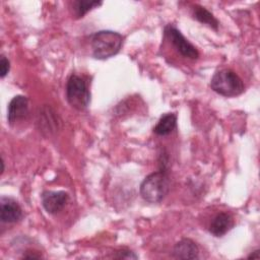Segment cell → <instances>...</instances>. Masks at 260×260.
<instances>
[{"instance_id": "14", "label": "cell", "mask_w": 260, "mask_h": 260, "mask_svg": "<svg viewBox=\"0 0 260 260\" xmlns=\"http://www.w3.org/2000/svg\"><path fill=\"white\" fill-rule=\"evenodd\" d=\"M102 5V2L89 0H76L73 2V10L77 18L83 17L89 10Z\"/></svg>"}, {"instance_id": "3", "label": "cell", "mask_w": 260, "mask_h": 260, "mask_svg": "<svg viewBox=\"0 0 260 260\" xmlns=\"http://www.w3.org/2000/svg\"><path fill=\"white\" fill-rule=\"evenodd\" d=\"M210 86L215 92L223 96H236L245 90L243 80L231 69H221L215 72L211 78Z\"/></svg>"}, {"instance_id": "9", "label": "cell", "mask_w": 260, "mask_h": 260, "mask_svg": "<svg viewBox=\"0 0 260 260\" xmlns=\"http://www.w3.org/2000/svg\"><path fill=\"white\" fill-rule=\"evenodd\" d=\"M173 256L177 259H197L199 248L191 239L180 240L173 249Z\"/></svg>"}, {"instance_id": "4", "label": "cell", "mask_w": 260, "mask_h": 260, "mask_svg": "<svg viewBox=\"0 0 260 260\" xmlns=\"http://www.w3.org/2000/svg\"><path fill=\"white\" fill-rule=\"evenodd\" d=\"M66 98L71 107L78 111L85 110L90 104V91L85 81L78 75L72 74L66 84Z\"/></svg>"}, {"instance_id": "7", "label": "cell", "mask_w": 260, "mask_h": 260, "mask_svg": "<svg viewBox=\"0 0 260 260\" xmlns=\"http://www.w3.org/2000/svg\"><path fill=\"white\" fill-rule=\"evenodd\" d=\"M22 217V209L17 201L9 197H1L0 219L5 223H13Z\"/></svg>"}, {"instance_id": "2", "label": "cell", "mask_w": 260, "mask_h": 260, "mask_svg": "<svg viewBox=\"0 0 260 260\" xmlns=\"http://www.w3.org/2000/svg\"><path fill=\"white\" fill-rule=\"evenodd\" d=\"M170 178L167 171H157L149 174L140 185L141 197L150 203L160 202L169 193Z\"/></svg>"}, {"instance_id": "15", "label": "cell", "mask_w": 260, "mask_h": 260, "mask_svg": "<svg viewBox=\"0 0 260 260\" xmlns=\"http://www.w3.org/2000/svg\"><path fill=\"white\" fill-rule=\"evenodd\" d=\"M9 70H10L9 60L4 55H1V57H0V76H1V78H4L7 75V73L9 72Z\"/></svg>"}, {"instance_id": "12", "label": "cell", "mask_w": 260, "mask_h": 260, "mask_svg": "<svg viewBox=\"0 0 260 260\" xmlns=\"http://www.w3.org/2000/svg\"><path fill=\"white\" fill-rule=\"evenodd\" d=\"M192 15L199 22L208 25L209 27H211L214 30L218 29V26H219L218 20L205 7H203L201 5H194L193 9H192Z\"/></svg>"}, {"instance_id": "17", "label": "cell", "mask_w": 260, "mask_h": 260, "mask_svg": "<svg viewBox=\"0 0 260 260\" xmlns=\"http://www.w3.org/2000/svg\"><path fill=\"white\" fill-rule=\"evenodd\" d=\"M249 259H258L260 258V254H259V250H255L254 252H252L249 256H248Z\"/></svg>"}, {"instance_id": "13", "label": "cell", "mask_w": 260, "mask_h": 260, "mask_svg": "<svg viewBox=\"0 0 260 260\" xmlns=\"http://www.w3.org/2000/svg\"><path fill=\"white\" fill-rule=\"evenodd\" d=\"M40 128L49 134L54 133L58 128V121L55 113L48 107L44 108L40 113Z\"/></svg>"}, {"instance_id": "1", "label": "cell", "mask_w": 260, "mask_h": 260, "mask_svg": "<svg viewBox=\"0 0 260 260\" xmlns=\"http://www.w3.org/2000/svg\"><path fill=\"white\" fill-rule=\"evenodd\" d=\"M123 36L113 30H100L90 38L92 56L99 60H106L117 55L123 45Z\"/></svg>"}, {"instance_id": "6", "label": "cell", "mask_w": 260, "mask_h": 260, "mask_svg": "<svg viewBox=\"0 0 260 260\" xmlns=\"http://www.w3.org/2000/svg\"><path fill=\"white\" fill-rule=\"evenodd\" d=\"M69 200L65 191H45L42 193V205L48 213L56 214L61 211Z\"/></svg>"}, {"instance_id": "10", "label": "cell", "mask_w": 260, "mask_h": 260, "mask_svg": "<svg viewBox=\"0 0 260 260\" xmlns=\"http://www.w3.org/2000/svg\"><path fill=\"white\" fill-rule=\"evenodd\" d=\"M234 224V219L229 213L220 212L212 219L209 225V233L214 237H222L233 229Z\"/></svg>"}, {"instance_id": "5", "label": "cell", "mask_w": 260, "mask_h": 260, "mask_svg": "<svg viewBox=\"0 0 260 260\" xmlns=\"http://www.w3.org/2000/svg\"><path fill=\"white\" fill-rule=\"evenodd\" d=\"M165 36L170 40L176 50L185 58L196 60L199 57L198 50L182 35V32L172 24L165 27Z\"/></svg>"}, {"instance_id": "8", "label": "cell", "mask_w": 260, "mask_h": 260, "mask_svg": "<svg viewBox=\"0 0 260 260\" xmlns=\"http://www.w3.org/2000/svg\"><path fill=\"white\" fill-rule=\"evenodd\" d=\"M28 114V99L18 94L12 98L7 108V120L10 125L24 119Z\"/></svg>"}, {"instance_id": "11", "label": "cell", "mask_w": 260, "mask_h": 260, "mask_svg": "<svg viewBox=\"0 0 260 260\" xmlns=\"http://www.w3.org/2000/svg\"><path fill=\"white\" fill-rule=\"evenodd\" d=\"M177 126V115L175 113H167L162 115L157 124L153 128V132L159 136H166L173 132Z\"/></svg>"}, {"instance_id": "16", "label": "cell", "mask_w": 260, "mask_h": 260, "mask_svg": "<svg viewBox=\"0 0 260 260\" xmlns=\"http://www.w3.org/2000/svg\"><path fill=\"white\" fill-rule=\"evenodd\" d=\"M117 253H118L117 258H120V259H137L138 258V256L134 252L127 249H123Z\"/></svg>"}]
</instances>
